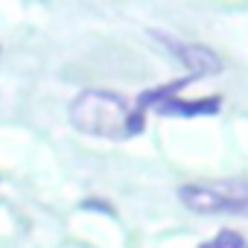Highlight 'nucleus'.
<instances>
[{
  "mask_svg": "<svg viewBox=\"0 0 248 248\" xmlns=\"http://www.w3.org/2000/svg\"><path fill=\"white\" fill-rule=\"evenodd\" d=\"M199 248H245V239H242V233H236V231H219V233H213L210 239H204Z\"/></svg>",
  "mask_w": 248,
  "mask_h": 248,
  "instance_id": "39448f33",
  "label": "nucleus"
},
{
  "mask_svg": "<svg viewBox=\"0 0 248 248\" xmlns=\"http://www.w3.org/2000/svg\"><path fill=\"white\" fill-rule=\"evenodd\" d=\"M70 126L99 140H129L143 132V111L105 88H85L67 105Z\"/></svg>",
  "mask_w": 248,
  "mask_h": 248,
  "instance_id": "f257e3e1",
  "label": "nucleus"
},
{
  "mask_svg": "<svg viewBox=\"0 0 248 248\" xmlns=\"http://www.w3.org/2000/svg\"><path fill=\"white\" fill-rule=\"evenodd\" d=\"M152 38L161 44V50H167L172 56V62L181 70H187V79H204V76L222 73V59L210 47L196 44V41H184V38L170 35V32H152Z\"/></svg>",
  "mask_w": 248,
  "mask_h": 248,
  "instance_id": "20e7f679",
  "label": "nucleus"
},
{
  "mask_svg": "<svg viewBox=\"0 0 248 248\" xmlns=\"http://www.w3.org/2000/svg\"><path fill=\"white\" fill-rule=\"evenodd\" d=\"M193 79H178V82H170V85H161V88H152V91H143L138 96V108L146 111H158L161 117H210L222 108V99L219 96H204V99H184L178 91H184Z\"/></svg>",
  "mask_w": 248,
  "mask_h": 248,
  "instance_id": "7ed1b4c3",
  "label": "nucleus"
},
{
  "mask_svg": "<svg viewBox=\"0 0 248 248\" xmlns=\"http://www.w3.org/2000/svg\"><path fill=\"white\" fill-rule=\"evenodd\" d=\"M181 204L199 216H239L248 219V178H210L178 187Z\"/></svg>",
  "mask_w": 248,
  "mask_h": 248,
  "instance_id": "f03ea898",
  "label": "nucleus"
}]
</instances>
